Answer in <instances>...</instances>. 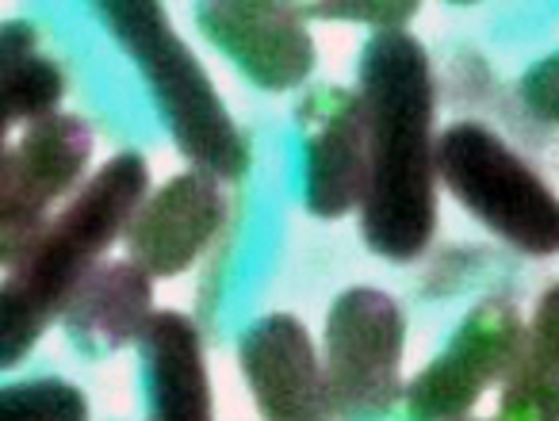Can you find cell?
I'll list each match as a JSON object with an SVG mask.
<instances>
[{"instance_id":"4","label":"cell","mask_w":559,"mask_h":421,"mask_svg":"<svg viewBox=\"0 0 559 421\" xmlns=\"http://www.w3.org/2000/svg\"><path fill=\"white\" fill-rule=\"evenodd\" d=\"M437 180L490 234L528 257L559 253V195L490 127L452 123L437 139Z\"/></svg>"},{"instance_id":"7","label":"cell","mask_w":559,"mask_h":421,"mask_svg":"<svg viewBox=\"0 0 559 421\" xmlns=\"http://www.w3.org/2000/svg\"><path fill=\"white\" fill-rule=\"evenodd\" d=\"M518 306L502 296H487L460 318L449 345L406 383L403 402L411 421H464L490 383H502L518 357Z\"/></svg>"},{"instance_id":"8","label":"cell","mask_w":559,"mask_h":421,"mask_svg":"<svg viewBox=\"0 0 559 421\" xmlns=\"http://www.w3.org/2000/svg\"><path fill=\"white\" fill-rule=\"evenodd\" d=\"M296 127L307 154V211L322 222L345 219L365 203L372 177L360 93L345 85H314L299 100Z\"/></svg>"},{"instance_id":"1","label":"cell","mask_w":559,"mask_h":421,"mask_svg":"<svg viewBox=\"0 0 559 421\" xmlns=\"http://www.w3.org/2000/svg\"><path fill=\"white\" fill-rule=\"evenodd\" d=\"M372 177L360 234L383 261H414L437 234V85L411 32H376L360 55Z\"/></svg>"},{"instance_id":"15","label":"cell","mask_w":559,"mask_h":421,"mask_svg":"<svg viewBox=\"0 0 559 421\" xmlns=\"http://www.w3.org/2000/svg\"><path fill=\"white\" fill-rule=\"evenodd\" d=\"M66 96V73L39 50L32 20H4L0 27V127L39 123L55 116Z\"/></svg>"},{"instance_id":"12","label":"cell","mask_w":559,"mask_h":421,"mask_svg":"<svg viewBox=\"0 0 559 421\" xmlns=\"http://www.w3.org/2000/svg\"><path fill=\"white\" fill-rule=\"evenodd\" d=\"M154 314V276L134 261H100L70 296L62 326L88 360H100L142 341Z\"/></svg>"},{"instance_id":"3","label":"cell","mask_w":559,"mask_h":421,"mask_svg":"<svg viewBox=\"0 0 559 421\" xmlns=\"http://www.w3.org/2000/svg\"><path fill=\"white\" fill-rule=\"evenodd\" d=\"M96 16L146 77L162 123L169 127L180 154L218 180L246 177V134L230 119V108L215 93L192 47L173 32L169 12L154 0H108L96 9Z\"/></svg>"},{"instance_id":"14","label":"cell","mask_w":559,"mask_h":421,"mask_svg":"<svg viewBox=\"0 0 559 421\" xmlns=\"http://www.w3.org/2000/svg\"><path fill=\"white\" fill-rule=\"evenodd\" d=\"M498 421H559V284H551L533 311L502 380Z\"/></svg>"},{"instance_id":"17","label":"cell","mask_w":559,"mask_h":421,"mask_svg":"<svg viewBox=\"0 0 559 421\" xmlns=\"http://www.w3.org/2000/svg\"><path fill=\"white\" fill-rule=\"evenodd\" d=\"M304 20H334V24H368L376 32H406L418 4L414 0H349V4H296Z\"/></svg>"},{"instance_id":"5","label":"cell","mask_w":559,"mask_h":421,"mask_svg":"<svg viewBox=\"0 0 559 421\" xmlns=\"http://www.w3.org/2000/svg\"><path fill=\"white\" fill-rule=\"evenodd\" d=\"M326 387L334 421H380L403 398L406 318L380 288H349L326 314Z\"/></svg>"},{"instance_id":"16","label":"cell","mask_w":559,"mask_h":421,"mask_svg":"<svg viewBox=\"0 0 559 421\" xmlns=\"http://www.w3.org/2000/svg\"><path fill=\"white\" fill-rule=\"evenodd\" d=\"M0 421H88V398L78 383L55 380H20L0 390Z\"/></svg>"},{"instance_id":"9","label":"cell","mask_w":559,"mask_h":421,"mask_svg":"<svg viewBox=\"0 0 559 421\" xmlns=\"http://www.w3.org/2000/svg\"><path fill=\"white\" fill-rule=\"evenodd\" d=\"M200 35L223 50L257 88L288 93L314 73V39L296 4L276 0H207L192 4Z\"/></svg>"},{"instance_id":"6","label":"cell","mask_w":559,"mask_h":421,"mask_svg":"<svg viewBox=\"0 0 559 421\" xmlns=\"http://www.w3.org/2000/svg\"><path fill=\"white\" fill-rule=\"evenodd\" d=\"M93 157V131L70 111L32 123L0 161V261L16 268L50 227L47 211L73 192Z\"/></svg>"},{"instance_id":"10","label":"cell","mask_w":559,"mask_h":421,"mask_svg":"<svg viewBox=\"0 0 559 421\" xmlns=\"http://www.w3.org/2000/svg\"><path fill=\"white\" fill-rule=\"evenodd\" d=\"M241 380L264 421H334L326 368L296 314H264L238 341Z\"/></svg>"},{"instance_id":"13","label":"cell","mask_w":559,"mask_h":421,"mask_svg":"<svg viewBox=\"0 0 559 421\" xmlns=\"http://www.w3.org/2000/svg\"><path fill=\"white\" fill-rule=\"evenodd\" d=\"M139 345L150 368L154 421H215L207 360H203V341L192 318H185L180 311H157Z\"/></svg>"},{"instance_id":"2","label":"cell","mask_w":559,"mask_h":421,"mask_svg":"<svg viewBox=\"0 0 559 421\" xmlns=\"http://www.w3.org/2000/svg\"><path fill=\"white\" fill-rule=\"evenodd\" d=\"M146 188L150 169L142 154H116L78 188L62 215L50 219L32 253L9 268L0 288V364H20L43 329L62 318L78 284L100 265L111 242L123 238L127 222L146 200Z\"/></svg>"},{"instance_id":"11","label":"cell","mask_w":559,"mask_h":421,"mask_svg":"<svg viewBox=\"0 0 559 421\" xmlns=\"http://www.w3.org/2000/svg\"><path fill=\"white\" fill-rule=\"evenodd\" d=\"M223 219V180L203 169H188L146 195L134 211V219L123 230L127 257L154 280H173L215 242Z\"/></svg>"},{"instance_id":"18","label":"cell","mask_w":559,"mask_h":421,"mask_svg":"<svg viewBox=\"0 0 559 421\" xmlns=\"http://www.w3.org/2000/svg\"><path fill=\"white\" fill-rule=\"evenodd\" d=\"M521 104L533 111L536 119L559 127V50H551L548 58L533 62L525 73H521Z\"/></svg>"}]
</instances>
